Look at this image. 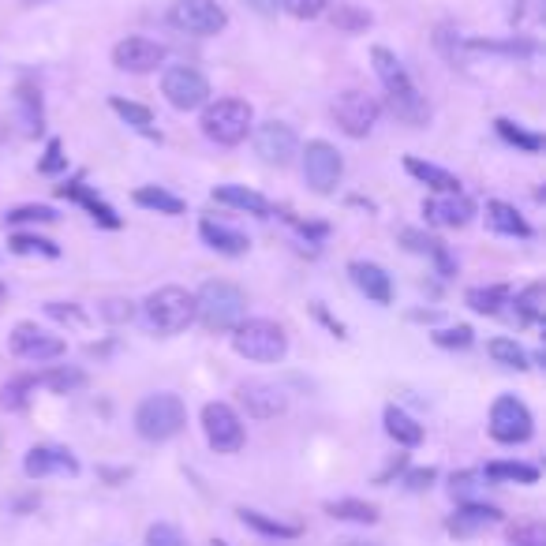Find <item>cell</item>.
Masks as SVG:
<instances>
[{
  "mask_svg": "<svg viewBox=\"0 0 546 546\" xmlns=\"http://www.w3.org/2000/svg\"><path fill=\"white\" fill-rule=\"evenodd\" d=\"M371 64H374V75H378L382 87H386L389 113L397 116V120H404V124H412V128H423V124L431 120V105H427V98L419 94L416 79L408 75L401 57H397L393 49H386V45H374Z\"/></svg>",
  "mask_w": 546,
  "mask_h": 546,
  "instance_id": "1",
  "label": "cell"
},
{
  "mask_svg": "<svg viewBox=\"0 0 546 546\" xmlns=\"http://www.w3.org/2000/svg\"><path fill=\"white\" fill-rule=\"evenodd\" d=\"M195 318L210 333H232L247 318V292L232 281H202L195 292Z\"/></svg>",
  "mask_w": 546,
  "mask_h": 546,
  "instance_id": "2",
  "label": "cell"
},
{
  "mask_svg": "<svg viewBox=\"0 0 546 546\" xmlns=\"http://www.w3.org/2000/svg\"><path fill=\"white\" fill-rule=\"evenodd\" d=\"M404 468H408V453H397V457H393V460L386 464V472L378 475L374 483H378V487H389V483H393V475H401Z\"/></svg>",
  "mask_w": 546,
  "mask_h": 546,
  "instance_id": "52",
  "label": "cell"
},
{
  "mask_svg": "<svg viewBox=\"0 0 546 546\" xmlns=\"http://www.w3.org/2000/svg\"><path fill=\"white\" fill-rule=\"evenodd\" d=\"M187 427V408L176 393H150L135 408V431L146 442H169Z\"/></svg>",
  "mask_w": 546,
  "mask_h": 546,
  "instance_id": "6",
  "label": "cell"
},
{
  "mask_svg": "<svg viewBox=\"0 0 546 546\" xmlns=\"http://www.w3.org/2000/svg\"><path fill=\"white\" fill-rule=\"evenodd\" d=\"M57 195H60V199H68V202H79V206H83V210H87L98 225H105V229H120V225H124V217L116 214L105 199H98V195L90 191V184H83V180H68V184H60Z\"/></svg>",
  "mask_w": 546,
  "mask_h": 546,
  "instance_id": "21",
  "label": "cell"
},
{
  "mask_svg": "<svg viewBox=\"0 0 546 546\" xmlns=\"http://www.w3.org/2000/svg\"><path fill=\"white\" fill-rule=\"evenodd\" d=\"M210 199L221 202V206H232V210H240V214H251V217H273V206L266 195H259V191H251V187L244 184H221L210 191Z\"/></svg>",
  "mask_w": 546,
  "mask_h": 546,
  "instance_id": "23",
  "label": "cell"
},
{
  "mask_svg": "<svg viewBox=\"0 0 546 546\" xmlns=\"http://www.w3.org/2000/svg\"><path fill=\"white\" fill-rule=\"evenodd\" d=\"M57 217L60 214L53 210V206L27 202V206H15V210H8V225H53Z\"/></svg>",
  "mask_w": 546,
  "mask_h": 546,
  "instance_id": "43",
  "label": "cell"
},
{
  "mask_svg": "<svg viewBox=\"0 0 546 546\" xmlns=\"http://www.w3.org/2000/svg\"><path fill=\"white\" fill-rule=\"evenodd\" d=\"M479 475H483L487 483H520V487L539 483V468H535V464H524V460H490Z\"/></svg>",
  "mask_w": 546,
  "mask_h": 546,
  "instance_id": "29",
  "label": "cell"
},
{
  "mask_svg": "<svg viewBox=\"0 0 546 546\" xmlns=\"http://www.w3.org/2000/svg\"><path fill=\"white\" fill-rule=\"evenodd\" d=\"M199 236H202V244L210 247V251H217V255H229V259H240V255H247V247H251V240H247L244 232L232 229V225H225V221H217V217H202Z\"/></svg>",
  "mask_w": 546,
  "mask_h": 546,
  "instance_id": "22",
  "label": "cell"
},
{
  "mask_svg": "<svg viewBox=\"0 0 546 546\" xmlns=\"http://www.w3.org/2000/svg\"><path fill=\"white\" fill-rule=\"evenodd\" d=\"M341 546H367V543H352V539H348V543H341Z\"/></svg>",
  "mask_w": 546,
  "mask_h": 546,
  "instance_id": "57",
  "label": "cell"
},
{
  "mask_svg": "<svg viewBox=\"0 0 546 546\" xmlns=\"http://www.w3.org/2000/svg\"><path fill=\"white\" fill-rule=\"evenodd\" d=\"M509 543L513 546H546V532L539 524H524V528H517V532L509 535Z\"/></svg>",
  "mask_w": 546,
  "mask_h": 546,
  "instance_id": "51",
  "label": "cell"
},
{
  "mask_svg": "<svg viewBox=\"0 0 546 546\" xmlns=\"http://www.w3.org/2000/svg\"><path fill=\"white\" fill-rule=\"evenodd\" d=\"M131 199L139 202L143 210H154V214H165V217H180L187 214V202L173 191H165L158 184H146V187H135V195Z\"/></svg>",
  "mask_w": 546,
  "mask_h": 546,
  "instance_id": "30",
  "label": "cell"
},
{
  "mask_svg": "<svg viewBox=\"0 0 546 546\" xmlns=\"http://www.w3.org/2000/svg\"><path fill=\"white\" fill-rule=\"evenodd\" d=\"M404 169H408V176H416L419 184H427L434 191V195H453V191H460V180L449 169H442V165H431V161L423 158H404Z\"/></svg>",
  "mask_w": 546,
  "mask_h": 546,
  "instance_id": "26",
  "label": "cell"
},
{
  "mask_svg": "<svg viewBox=\"0 0 546 546\" xmlns=\"http://www.w3.org/2000/svg\"><path fill=\"white\" fill-rule=\"evenodd\" d=\"M202 135L217 146H240L255 128V109L244 98H217L202 105Z\"/></svg>",
  "mask_w": 546,
  "mask_h": 546,
  "instance_id": "4",
  "label": "cell"
},
{
  "mask_svg": "<svg viewBox=\"0 0 546 546\" xmlns=\"http://www.w3.org/2000/svg\"><path fill=\"white\" fill-rule=\"evenodd\" d=\"M326 513L333 520H348V524H378V505L360 502V498H337L326 502Z\"/></svg>",
  "mask_w": 546,
  "mask_h": 546,
  "instance_id": "39",
  "label": "cell"
},
{
  "mask_svg": "<svg viewBox=\"0 0 546 546\" xmlns=\"http://www.w3.org/2000/svg\"><path fill=\"white\" fill-rule=\"evenodd\" d=\"M101 318L120 326V322H131V318H135V307H131V300H105L101 303Z\"/></svg>",
  "mask_w": 546,
  "mask_h": 546,
  "instance_id": "49",
  "label": "cell"
},
{
  "mask_svg": "<svg viewBox=\"0 0 546 546\" xmlns=\"http://www.w3.org/2000/svg\"><path fill=\"white\" fill-rule=\"evenodd\" d=\"M87 371L83 367H68V363H60L53 371L38 374V386H45L49 393H57V397H68V393H79V389H87Z\"/></svg>",
  "mask_w": 546,
  "mask_h": 546,
  "instance_id": "32",
  "label": "cell"
},
{
  "mask_svg": "<svg viewBox=\"0 0 546 546\" xmlns=\"http://www.w3.org/2000/svg\"><path fill=\"white\" fill-rule=\"evenodd\" d=\"M326 12H330V23L341 30V34H363V30H371L374 23V15L367 12V8H360V4H352V0H337Z\"/></svg>",
  "mask_w": 546,
  "mask_h": 546,
  "instance_id": "33",
  "label": "cell"
},
{
  "mask_svg": "<svg viewBox=\"0 0 546 546\" xmlns=\"http://www.w3.org/2000/svg\"><path fill=\"white\" fill-rule=\"evenodd\" d=\"M34 389H38V378H34V374H19L12 382H4V386H0V408H4V412H23Z\"/></svg>",
  "mask_w": 546,
  "mask_h": 546,
  "instance_id": "41",
  "label": "cell"
},
{
  "mask_svg": "<svg viewBox=\"0 0 546 546\" xmlns=\"http://www.w3.org/2000/svg\"><path fill=\"white\" fill-rule=\"evenodd\" d=\"M423 214L431 225L438 229H464L475 217V202L464 195V191H453V195H427L423 202Z\"/></svg>",
  "mask_w": 546,
  "mask_h": 546,
  "instance_id": "19",
  "label": "cell"
},
{
  "mask_svg": "<svg viewBox=\"0 0 546 546\" xmlns=\"http://www.w3.org/2000/svg\"><path fill=\"white\" fill-rule=\"evenodd\" d=\"M401 244L408 247V251H416V255H427V259L434 262V270L442 273V277H453V273H457V262H453V255H449V247L442 244L438 236H431V232L404 229Z\"/></svg>",
  "mask_w": 546,
  "mask_h": 546,
  "instance_id": "24",
  "label": "cell"
},
{
  "mask_svg": "<svg viewBox=\"0 0 546 546\" xmlns=\"http://www.w3.org/2000/svg\"><path fill=\"white\" fill-rule=\"evenodd\" d=\"M251 12H259V15H277L281 12V0H244Z\"/></svg>",
  "mask_w": 546,
  "mask_h": 546,
  "instance_id": "53",
  "label": "cell"
},
{
  "mask_svg": "<svg viewBox=\"0 0 546 546\" xmlns=\"http://www.w3.org/2000/svg\"><path fill=\"white\" fill-rule=\"evenodd\" d=\"M15 101H19V116H23V128L27 135H38L45 128V109H42V90L23 83L15 90Z\"/></svg>",
  "mask_w": 546,
  "mask_h": 546,
  "instance_id": "37",
  "label": "cell"
},
{
  "mask_svg": "<svg viewBox=\"0 0 546 546\" xmlns=\"http://www.w3.org/2000/svg\"><path fill=\"white\" fill-rule=\"evenodd\" d=\"M464 303L472 307L475 315H498L509 303V285H475L464 292Z\"/></svg>",
  "mask_w": 546,
  "mask_h": 546,
  "instance_id": "36",
  "label": "cell"
},
{
  "mask_svg": "<svg viewBox=\"0 0 546 546\" xmlns=\"http://www.w3.org/2000/svg\"><path fill=\"white\" fill-rule=\"evenodd\" d=\"M202 434H206L210 449H214V453H225V457L240 453L247 442L244 419H240V412L225 401H210L202 408Z\"/></svg>",
  "mask_w": 546,
  "mask_h": 546,
  "instance_id": "9",
  "label": "cell"
},
{
  "mask_svg": "<svg viewBox=\"0 0 546 546\" xmlns=\"http://www.w3.org/2000/svg\"><path fill=\"white\" fill-rule=\"evenodd\" d=\"M386 434L397 442V446H404V449H416L419 442H423V423H416V419L408 416L404 408H397V404H389L386 408Z\"/></svg>",
  "mask_w": 546,
  "mask_h": 546,
  "instance_id": "31",
  "label": "cell"
},
{
  "mask_svg": "<svg viewBox=\"0 0 546 546\" xmlns=\"http://www.w3.org/2000/svg\"><path fill=\"white\" fill-rule=\"evenodd\" d=\"M315 315L322 318V322H326V326H330V330L337 333V337H348V333H345V326H341V322H337V318H330V315H326V307H315Z\"/></svg>",
  "mask_w": 546,
  "mask_h": 546,
  "instance_id": "54",
  "label": "cell"
},
{
  "mask_svg": "<svg viewBox=\"0 0 546 546\" xmlns=\"http://www.w3.org/2000/svg\"><path fill=\"white\" fill-rule=\"evenodd\" d=\"M23 472L30 479H53V475H64V479H75L79 475V457L64 446H34L23 457Z\"/></svg>",
  "mask_w": 546,
  "mask_h": 546,
  "instance_id": "18",
  "label": "cell"
},
{
  "mask_svg": "<svg viewBox=\"0 0 546 546\" xmlns=\"http://www.w3.org/2000/svg\"><path fill=\"white\" fill-rule=\"evenodd\" d=\"M143 546H187V539L180 535V528H173V524H150Z\"/></svg>",
  "mask_w": 546,
  "mask_h": 546,
  "instance_id": "46",
  "label": "cell"
},
{
  "mask_svg": "<svg viewBox=\"0 0 546 546\" xmlns=\"http://www.w3.org/2000/svg\"><path fill=\"white\" fill-rule=\"evenodd\" d=\"M143 318L146 326H150V333L176 337V333H184L195 322V292H187L180 285L154 288L143 303Z\"/></svg>",
  "mask_w": 546,
  "mask_h": 546,
  "instance_id": "3",
  "label": "cell"
},
{
  "mask_svg": "<svg viewBox=\"0 0 546 546\" xmlns=\"http://www.w3.org/2000/svg\"><path fill=\"white\" fill-rule=\"evenodd\" d=\"M546 288L543 281H532L528 288H520L517 292V322L520 326H539L543 322V307H546Z\"/></svg>",
  "mask_w": 546,
  "mask_h": 546,
  "instance_id": "38",
  "label": "cell"
},
{
  "mask_svg": "<svg viewBox=\"0 0 546 546\" xmlns=\"http://www.w3.org/2000/svg\"><path fill=\"white\" fill-rule=\"evenodd\" d=\"M210 546H229V543H225V539H214V543H210Z\"/></svg>",
  "mask_w": 546,
  "mask_h": 546,
  "instance_id": "56",
  "label": "cell"
},
{
  "mask_svg": "<svg viewBox=\"0 0 546 546\" xmlns=\"http://www.w3.org/2000/svg\"><path fill=\"white\" fill-rule=\"evenodd\" d=\"M490 483L483 479L479 472H453V479H449V494L460 502H483V490H487Z\"/></svg>",
  "mask_w": 546,
  "mask_h": 546,
  "instance_id": "42",
  "label": "cell"
},
{
  "mask_svg": "<svg viewBox=\"0 0 546 546\" xmlns=\"http://www.w3.org/2000/svg\"><path fill=\"white\" fill-rule=\"evenodd\" d=\"M12 352L19 360H30V363H49V360H60L68 345H64V337L57 333H45L42 326H34V322H19L12 330Z\"/></svg>",
  "mask_w": 546,
  "mask_h": 546,
  "instance_id": "15",
  "label": "cell"
},
{
  "mask_svg": "<svg viewBox=\"0 0 546 546\" xmlns=\"http://www.w3.org/2000/svg\"><path fill=\"white\" fill-rule=\"evenodd\" d=\"M251 143H255V154H259L266 165H277V169H285L296 161L300 154V139H296V131L288 128L285 120H262L251 128Z\"/></svg>",
  "mask_w": 546,
  "mask_h": 546,
  "instance_id": "13",
  "label": "cell"
},
{
  "mask_svg": "<svg viewBox=\"0 0 546 546\" xmlns=\"http://www.w3.org/2000/svg\"><path fill=\"white\" fill-rule=\"evenodd\" d=\"M8 251L12 255H42V259H57L60 244L49 240V236H38V232H12L8 236Z\"/></svg>",
  "mask_w": 546,
  "mask_h": 546,
  "instance_id": "40",
  "label": "cell"
},
{
  "mask_svg": "<svg viewBox=\"0 0 546 546\" xmlns=\"http://www.w3.org/2000/svg\"><path fill=\"white\" fill-rule=\"evenodd\" d=\"M161 94L169 98L173 109L191 113V109H202L210 101V79L191 64H173L161 75Z\"/></svg>",
  "mask_w": 546,
  "mask_h": 546,
  "instance_id": "12",
  "label": "cell"
},
{
  "mask_svg": "<svg viewBox=\"0 0 546 546\" xmlns=\"http://www.w3.org/2000/svg\"><path fill=\"white\" fill-rule=\"evenodd\" d=\"M434 479H438L434 468H404V472H401V483L408 490H431Z\"/></svg>",
  "mask_w": 546,
  "mask_h": 546,
  "instance_id": "50",
  "label": "cell"
},
{
  "mask_svg": "<svg viewBox=\"0 0 546 546\" xmlns=\"http://www.w3.org/2000/svg\"><path fill=\"white\" fill-rule=\"evenodd\" d=\"M487 352H490V360L509 367V371H528V367H532L528 348L520 345V341H513V337H490Z\"/></svg>",
  "mask_w": 546,
  "mask_h": 546,
  "instance_id": "35",
  "label": "cell"
},
{
  "mask_svg": "<svg viewBox=\"0 0 546 546\" xmlns=\"http://www.w3.org/2000/svg\"><path fill=\"white\" fill-rule=\"evenodd\" d=\"M502 524V509L487 502H460L446 517V532L453 539H475V535L490 532Z\"/></svg>",
  "mask_w": 546,
  "mask_h": 546,
  "instance_id": "17",
  "label": "cell"
},
{
  "mask_svg": "<svg viewBox=\"0 0 546 546\" xmlns=\"http://www.w3.org/2000/svg\"><path fill=\"white\" fill-rule=\"evenodd\" d=\"M487 225L498 236H513V240H532L535 229L528 225V217L520 214L517 206H509L502 199H490L487 202Z\"/></svg>",
  "mask_w": 546,
  "mask_h": 546,
  "instance_id": "25",
  "label": "cell"
},
{
  "mask_svg": "<svg viewBox=\"0 0 546 546\" xmlns=\"http://www.w3.org/2000/svg\"><path fill=\"white\" fill-rule=\"evenodd\" d=\"M382 116V105L367 90H345L333 101V124L345 131L348 139H367Z\"/></svg>",
  "mask_w": 546,
  "mask_h": 546,
  "instance_id": "11",
  "label": "cell"
},
{
  "mask_svg": "<svg viewBox=\"0 0 546 546\" xmlns=\"http://www.w3.org/2000/svg\"><path fill=\"white\" fill-rule=\"evenodd\" d=\"M232 348L251 363H281L288 356V333L273 318H244L232 326Z\"/></svg>",
  "mask_w": 546,
  "mask_h": 546,
  "instance_id": "5",
  "label": "cell"
},
{
  "mask_svg": "<svg viewBox=\"0 0 546 546\" xmlns=\"http://www.w3.org/2000/svg\"><path fill=\"white\" fill-rule=\"evenodd\" d=\"M240 520H244L251 532L266 535V539H300V524H292V520H281V517H270V513H259V509H236Z\"/></svg>",
  "mask_w": 546,
  "mask_h": 546,
  "instance_id": "28",
  "label": "cell"
},
{
  "mask_svg": "<svg viewBox=\"0 0 546 546\" xmlns=\"http://www.w3.org/2000/svg\"><path fill=\"white\" fill-rule=\"evenodd\" d=\"M532 434H535V416L520 397L502 393L498 401L490 404V438H494V442H502V446H524Z\"/></svg>",
  "mask_w": 546,
  "mask_h": 546,
  "instance_id": "8",
  "label": "cell"
},
{
  "mask_svg": "<svg viewBox=\"0 0 546 546\" xmlns=\"http://www.w3.org/2000/svg\"><path fill=\"white\" fill-rule=\"evenodd\" d=\"M169 23L180 34H191V38H214V34L229 27V12L217 0H176L173 12H169Z\"/></svg>",
  "mask_w": 546,
  "mask_h": 546,
  "instance_id": "10",
  "label": "cell"
},
{
  "mask_svg": "<svg viewBox=\"0 0 546 546\" xmlns=\"http://www.w3.org/2000/svg\"><path fill=\"white\" fill-rule=\"evenodd\" d=\"M64 165H68V158H64V143H60V139H49V143H45V158L38 161V173L57 176Z\"/></svg>",
  "mask_w": 546,
  "mask_h": 546,
  "instance_id": "48",
  "label": "cell"
},
{
  "mask_svg": "<svg viewBox=\"0 0 546 546\" xmlns=\"http://www.w3.org/2000/svg\"><path fill=\"white\" fill-rule=\"evenodd\" d=\"M300 161H303V180L315 195H333L341 176H345V158L341 150L326 139H311V143L300 150Z\"/></svg>",
  "mask_w": 546,
  "mask_h": 546,
  "instance_id": "7",
  "label": "cell"
},
{
  "mask_svg": "<svg viewBox=\"0 0 546 546\" xmlns=\"http://www.w3.org/2000/svg\"><path fill=\"white\" fill-rule=\"evenodd\" d=\"M45 315L49 318H57V322H64V326H75V330H83L87 326V315H83V307L79 303H64L60 300H53V303H45Z\"/></svg>",
  "mask_w": 546,
  "mask_h": 546,
  "instance_id": "45",
  "label": "cell"
},
{
  "mask_svg": "<svg viewBox=\"0 0 546 546\" xmlns=\"http://www.w3.org/2000/svg\"><path fill=\"white\" fill-rule=\"evenodd\" d=\"M165 57H169V49L161 42H154V38H143V34H131V38L113 45V64L128 75L158 72L161 64H165Z\"/></svg>",
  "mask_w": 546,
  "mask_h": 546,
  "instance_id": "14",
  "label": "cell"
},
{
  "mask_svg": "<svg viewBox=\"0 0 546 546\" xmlns=\"http://www.w3.org/2000/svg\"><path fill=\"white\" fill-rule=\"evenodd\" d=\"M348 277H352V285L360 288L371 303H378V307H389V303H393V281H389V273L382 270L378 262H367V259L348 262Z\"/></svg>",
  "mask_w": 546,
  "mask_h": 546,
  "instance_id": "20",
  "label": "cell"
},
{
  "mask_svg": "<svg viewBox=\"0 0 546 546\" xmlns=\"http://www.w3.org/2000/svg\"><path fill=\"white\" fill-rule=\"evenodd\" d=\"M330 4L333 0H281V8H285L292 19H318Z\"/></svg>",
  "mask_w": 546,
  "mask_h": 546,
  "instance_id": "47",
  "label": "cell"
},
{
  "mask_svg": "<svg viewBox=\"0 0 546 546\" xmlns=\"http://www.w3.org/2000/svg\"><path fill=\"white\" fill-rule=\"evenodd\" d=\"M431 341L438 348H472L475 345V330H472V326H464V322H457V326H446V330L431 333Z\"/></svg>",
  "mask_w": 546,
  "mask_h": 546,
  "instance_id": "44",
  "label": "cell"
},
{
  "mask_svg": "<svg viewBox=\"0 0 546 546\" xmlns=\"http://www.w3.org/2000/svg\"><path fill=\"white\" fill-rule=\"evenodd\" d=\"M236 401H240V408H244L251 419H277V416H285V408H288L285 389L273 386V382H262V378L240 382Z\"/></svg>",
  "mask_w": 546,
  "mask_h": 546,
  "instance_id": "16",
  "label": "cell"
},
{
  "mask_svg": "<svg viewBox=\"0 0 546 546\" xmlns=\"http://www.w3.org/2000/svg\"><path fill=\"white\" fill-rule=\"evenodd\" d=\"M494 131H498V139L509 146H517L520 154H539L546 146V139L539 135V131H528V128H520V124H513L509 116H498L494 120Z\"/></svg>",
  "mask_w": 546,
  "mask_h": 546,
  "instance_id": "34",
  "label": "cell"
},
{
  "mask_svg": "<svg viewBox=\"0 0 546 546\" xmlns=\"http://www.w3.org/2000/svg\"><path fill=\"white\" fill-rule=\"evenodd\" d=\"M109 109H113V113L120 116L131 131H139V135H146V139L161 143V131H158V124H154V113H150L146 105L128 101V98H109Z\"/></svg>",
  "mask_w": 546,
  "mask_h": 546,
  "instance_id": "27",
  "label": "cell"
},
{
  "mask_svg": "<svg viewBox=\"0 0 546 546\" xmlns=\"http://www.w3.org/2000/svg\"><path fill=\"white\" fill-rule=\"evenodd\" d=\"M412 318H416V322H438L442 315H438V311H416Z\"/></svg>",
  "mask_w": 546,
  "mask_h": 546,
  "instance_id": "55",
  "label": "cell"
}]
</instances>
